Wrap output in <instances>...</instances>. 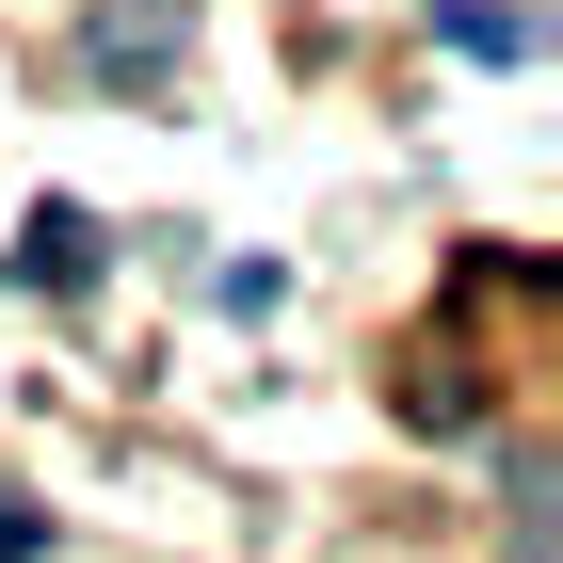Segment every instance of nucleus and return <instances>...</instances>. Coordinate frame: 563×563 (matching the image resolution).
Here are the masks:
<instances>
[{
  "mask_svg": "<svg viewBox=\"0 0 563 563\" xmlns=\"http://www.w3.org/2000/svg\"><path fill=\"white\" fill-rule=\"evenodd\" d=\"M16 290H97V225L81 210H33L16 225Z\"/></svg>",
  "mask_w": 563,
  "mask_h": 563,
  "instance_id": "f257e3e1",
  "label": "nucleus"
},
{
  "mask_svg": "<svg viewBox=\"0 0 563 563\" xmlns=\"http://www.w3.org/2000/svg\"><path fill=\"white\" fill-rule=\"evenodd\" d=\"M434 33L483 48V65H531V16H516V0H434Z\"/></svg>",
  "mask_w": 563,
  "mask_h": 563,
  "instance_id": "f03ea898",
  "label": "nucleus"
},
{
  "mask_svg": "<svg viewBox=\"0 0 563 563\" xmlns=\"http://www.w3.org/2000/svg\"><path fill=\"white\" fill-rule=\"evenodd\" d=\"M0 563H33V516H16V499H0Z\"/></svg>",
  "mask_w": 563,
  "mask_h": 563,
  "instance_id": "7ed1b4c3",
  "label": "nucleus"
}]
</instances>
